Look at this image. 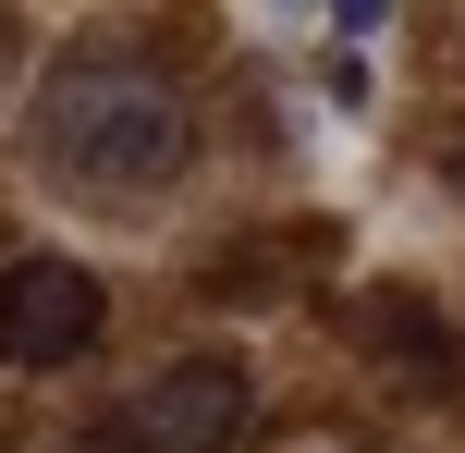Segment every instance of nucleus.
Masks as SVG:
<instances>
[{
    "label": "nucleus",
    "instance_id": "nucleus-1",
    "mask_svg": "<svg viewBox=\"0 0 465 453\" xmlns=\"http://www.w3.org/2000/svg\"><path fill=\"white\" fill-rule=\"evenodd\" d=\"M37 147H49V172H74L98 196H147L184 172V98L135 49H74L37 86Z\"/></svg>",
    "mask_w": 465,
    "mask_h": 453
},
{
    "label": "nucleus",
    "instance_id": "nucleus-2",
    "mask_svg": "<svg viewBox=\"0 0 465 453\" xmlns=\"http://www.w3.org/2000/svg\"><path fill=\"white\" fill-rule=\"evenodd\" d=\"M232 441H245V368L232 356H184L74 429V453H232Z\"/></svg>",
    "mask_w": 465,
    "mask_h": 453
},
{
    "label": "nucleus",
    "instance_id": "nucleus-3",
    "mask_svg": "<svg viewBox=\"0 0 465 453\" xmlns=\"http://www.w3.org/2000/svg\"><path fill=\"white\" fill-rule=\"evenodd\" d=\"M98 319H111L98 270H74V258H13V270H0V368H62V356H86Z\"/></svg>",
    "mask_w": 465,
    "mask_h": 453
},
{
    "label": "nucleus",
    "instance_id": "nucleus-4",
    "mask_svg": "<svg viewBox=\"0 0 465 453\" xmlns=\"http://www.w3.org/2000/svg\"><path fill=\"white\" fill-rule=\"evenodd\" d=\"M355 343H380L417 392H465V343L441 331V307H429V294H392V282H380L368 307H355Z\"/></svg>",
    "mask_w": 465,
    "mask_h": 453
}]
</instances>
